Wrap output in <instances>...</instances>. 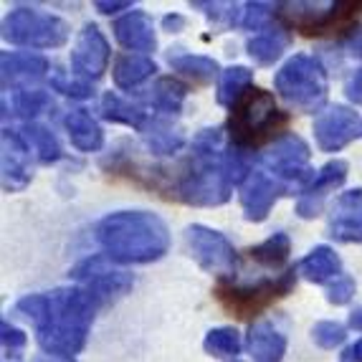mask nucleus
I'll return each mask as SVG.
<instances>
[{"label": "nucleus", "instance_id": "11", "mask_svg": "<svg viewBox=\"0 0 362 362\" xmlns=\"http://www.w3.org/2000/svg\"><path fill=\"white\" fill-rule=\"evenodd\" d=\"M362 137V117L347 107H329L314 119V139L320 150L337 152Z\"/></svg>", "mask_w": 362, "mask_h": 362}, {"label": "nucleus", "instance_id": "34", "mask_svg": "<svg viewBox=\"0 0 362 362\" xmlns=\"http://www.w3.org/2000/svg\"><path fill=\"white\" fill-rule=\"evenodd\" d=\"M344 337L347 334H344V327L339 322H317L312 329V339L325 350H332V347L342 344Z\"/></svg>", "mask_w": 362, "mask_h": 362}, {"label": "nucleus", "instance_id": "13", "mask_svg": "<svg viewBox=\"0 0 362 362\" xmlns=\"http://www.w3.org/2000/svg\"><path fill=\"white\" fill-rule=\"evenodd\" d=\"M291 187L284 185L281 180H276L274 175L269 173H251L248 180L243 182V190H241V206L243 213H246V221L251 223H261L266 221L269 211L274 208L281 195L289 193Z\"/></svg>", "mask_w": 362, "mask_h": 362}, {"label": "nucleus", "instance_id": "5", "mask_svg": "<svg viewBox=\"0 0 362 362\" xmlns=\"http://www.w3.org/2000/svg\"><path fill=\"white\" fill-rule=\"evenodd\" d=\"M279 97L299 112H317L327 102V74L317 59L296 54L274 78Z\"/></svg>", "mask_w": 362, "mask_h": 362}, {"label": "nucleus", "instance_id": "30", "mask_svg": "<svg viewBox=\"0 0 362 362\" xmlns=\"http://www.w3.org/2000/svg\"><path fill=\"white\" fill-rule=\"evenodd\" d=\"M23 137H25V142L36 150V155H38V160H41V163L51 165L61 157L59 139H56V134L51 132L49 127L28 122V124H25V129H23Z\"/></svg>", "mask_w": 362, "mask_h": 362}, {"label": "nucleus", "instance_id": "17", "mask_svg": "<svg viewBox=\"0 0 362 362\" xmlns=\"http://www.w3.org/2000/svg\"><path fill=\"white\" fill-rule=\"evenodd\" d=\"M344 180H347V163H344V160H332V163H327L325 168L317 173L312 185L304 190L302 200H299V206H296V213H299L302 218L320 216L325 195L329 193V190H334V187H339Z\"/></svg>", "mask_w": 362, "mask_h": 362}, {"label": "nucleus", "instance_id": "40", "mask_svg": "<svg viewBox=\"0 0 362 362\" xmlns=\"http://www.w3.org/2000/svg\"><path fill=\"white\" fill-rule=\"evenodd\" d=\"M94 6H97V11L104 13V16H112V13H117V11L132 8V0H97Z\"/></svg>", "mask_w": 362, "mask_h": 362}, {"label": "nucleus", "instance_id": "37", "mask_svg": "<svg viewBox=\"0 0 362 362\" xmlns=\"http://www.w3.org/2000/svg\"><path fill=\"white\" fill-rule=\"evenodd\" d=\"M54 89L61 91V94H66V97L71 99H86L91 97V86L86 84V81H78V78H74V81H69V78L64 76H54Z\"/></svg>", "mask_w": 362, "mask_h": 362}, {"label": "nucleus", "instance_id": "19", "mask_svg": "<svg viewBox=\"0 0 362 362\" xmlns=\"http://www.w3.org/2000/svg\"><path fill=\"white\" fill-rule=\"evenodd\" d=\"M248 352L254 362H281L286 355V337L269 322H256L248 329Z\"/></svg>", "mask_w": 362, "mask_h": 362}, {"label": "nucleus", "instance_id": "1", "mask_svg": "<svg viewBox=\"0 0 362 362\" xmlns=\"http://www.w3.org/2000/svg\"><path fill=\"white\" fill-rule=\"evenodd\" d=\"M99 302L84 286L56 289L51 294H28L16 304V312L36 325L38 344L46 355H76L84 350Z\"/></svg>", "mask_w": 362, "mask_h": 362}, {"label": "nucleus", "instance_id": "9", "mask_svg": "<svg viewBox=\"0 0 362 362\" xmlns=\"http://www.w3.org/2000/svg\"><path fill=\"white\" fill-rule=\"evenodd\" d=\"M279 16L296 30H302L307 36L312 33H327V30L344 28L350 18L362 8V3H284L279 6Z\"/></svg>", "mask_w": 362, "mask_h": 362}, {"label": "nucleus", "instance_id": "14", "mask_svg": "<svg viewBox=\"0 0 362 362\" xmlns=\"http://www.w3.org/2000/svg\"><path fill=\"white\" fill-rule=\"evenodd\" d=\"M109 64V43L102 36V30L94 23L84 25L76 38V46L71 51V66L78 76L99 78L107 71Z\"/></svg>", "mask_w": 362, "mask_h": 362}, {"label": "nucleus", "instance_id": "35", "mask_svg": "<svg viewBox=\"0 0 362 362\" xmlns=\"http://www.w3.org/2000/svg\"><path fill=\"white\" fill-rule=\"evenodd\" d=\"M272 18H274L272 6H266V3H248L246 11H243L241 23L251 30H269Z\"/></svg>", "mask_w": 362, "mask_h": 362}, {"label": "nucleus", "instance_id": "7", "mask_svg": "<svg viewBox=\"0 0 362 362\" xmlns=\"http://www.w3.org/2000/svg\"><path fill=\"white\" fill-rule=\"evenodd\" d=\"M296 284L294 269L279 274L276 279H264L254 286H218V299L223 302L226 309H230L238 317H254V314L264 312L266 307H272L276 299L286 296Z\"/></svg>", "mask_w": 362, "mask_h": 362}, {"label": "nucleus", "instance_id": "24", "mask_svg": "<svg viewBox=\"0 0 362 362\" xmlns=\"http://www.w3.org/2000/svg\"><path fill=\"white\" fill-rule=\"evenodd\" d=\"M102 117L109 122H119V124H127L134 129H147L150 127V117L142 107L137 104H129L124 99H119L117 94H107L102 99Z\"/></svg>", "mask_w": 362, "mask_h": 362}, {"label": "nucleus", "instance_id": "21", "mask_svg": "<svg viewBox=\"0 0 362 362\" xmlns=\"http://www.w3.org/2000/svg\"><path fill=\"white\" fill-rule=\"evenodd\" d=\"M66 132L69 139H71V145L81 152H97L102 150L104 145V132L99 127L94 117L84 109H76V112H69L66 115Z\"/></svg>", "mask_w": 362, "mask_h": 362}, {"label": "nucleus", "instance_id": "36", "mask_svg": "<svg viewBox=\"0 0 362 362\" xmlns=\"http://www.w3.org/2000/svg\"><path fill=\"white\" fill-rule=\"evenodd\" d=\"M352 296H355V281L350 276H339L334 279V284L327 291V302L334 304V307H342V304L350 302Z\"/></svg>", "mask_w": 362, "mask_h": 362}, {"label": "nucleus", "instance_id": "8", "mask_svg": "<svg viewBox=\"0 0 362 362\" xmlns=\"http://www.w3.org/2000/svg\"><path fill=\"white\" fill-rule=\"evenodd\" d=\"M261 165L266 168L269 175L281 180L284 185H299L307 190L314 182L312 170H309V147L302 137L286 134L276 139L269 150L261 155Z\"/></svg>", "mask_w": 362, "mask_h": 362}, {"label": "nucleus", "instance_id": "28", "mask_svg": "<svg viewBox=\"0 0 362 362\" xmlns=\"http://www.w3.org/2000/svg\"><path fill=\"white\" fill-rule=\"evenodd\" d=\"M187 97V89L177 81V78H157L155 86H152V107L163 115H177Z\"/></svg>", "mask_w": 362, "mask_h": 362}, {"label": "nucleus", "instance_id": "31", "mask_svg": "<svg viewBox=\"0 0 362 362\" xmlns=\"http://www.w3.org/2000/svg\"><path fill=\"white\" fill-rule=\"evenodd\" d=\"M289 251H291V243H289V235L286 233H274V235H269L264 243L248 248L251 259L259 261V264H264V266H272V269L284 264V261L289 259Z\"/></svg>", "mask_w": 362, "mask_h": 362}, {"label": "nucleus", "instance_id": "25", "mask_svg": "<svg viewBox=\"0 0 362 362\" xmlns=\"http://www.w3.org/2000/svg\"><path fill=\"white\" fill-rule=\"evenodd\" d=\"M173 71L182 76L193 78L195 84H211L218 74V64L208 56H193V54H170L168 56Z\"/></svg>", "mask_w": 362, "mask_h": 362}, {"label": "nucleus", "instance_id": "27", "mask_svg": "<svg viewBox=\"0 0 362 362\" xmlns=\"http://www.w3.org/2000/svg\"><path fill=\"white\" fill-rule=\"evenodd\" d=\"M208 355L218 357V360L226 362H241L238 355H241V334L235 332L233 327H218V329H211L206 334V342H203Z\"/></svg>", "mask_w": 362, "mask_h": 362}, {"label": "nucleus", "instance_id": "45", "mask_svg": "<svg viewBox=\"0 0 362 362\" xmlns=\"http://www.w3.org/2000/svg\"><path fill=\"white\" fill-rule=\"evenodd\" d=\"M357 56H362V41L357 43Z\"/></svg>", "mask_w": 362, "mask_h": 362}, {"label": "nucleus", "instance_id": "15", "mask_svg": "<svg viewBox=\"0 0 362 362\" xmlns=\"http://www.w3.org/2000/svg\"><path fill=\"white\" fill-rule=\"evenodd\" d=\"M30 182V145L23 132L3 129V187L23 190Z\"/></svg>", "mask_w": 362, "mask_h": 362}, {"label": "nucleus", "instance_id": "32", "mask_svg": "<svg viewBox=\"0 0 362 362\" xmlns=\"http://www.w3.org/2000/svg\"><path fill=\"white\" fill-rule=\"evenodd\" d=\"M147 145L155 155H173L182 145V134L163 122H152L147 127Z\"/></svg>", "mask_w": 362, "mask_h": 362}, {"label": "nucleus", "instance_id": "16", "mask_svg": "<svg viewBox=\"0 0 362 362\" xmlns=\"http://www.w3.org/2000/svg\"><path fill=\"white\" fill-rule=\"evenodd\" d=\"M329 235L342 243H362V190H347L329 216Z\"/></svg>", "mask_w": 362, "mask_h": 362}, {"label": "nucleus", "instance_id": "29", "mask_svg": "<svg viewBox=\"0 0 362 362\" xmlns=\"http://www.w3.org/2000/svg\"><path fill=\"white\" fill-rule=\"evenodd\" d=\"M251 71L246 66H230L221 74V84H218V102L223 107H233L251 86Z\"/></svg>", "mask_w": 362, "mask_h": 362}, {"label": "nucleus", "instance_id": "42", "mask_svg": "<svg viewBox=\"0 0 362 362\" xmlns=\"http://www.w3.org/2000/svg\"><path fill=\"white\" fill-rule=\"evenodd\" d=\"M350 327L357 329V332H362V309H355V312L350 314Z\"/></svg>", "mask_w": 362, "mask_h": 362}, {"label": "nucleus", "instance_id": "22", "mask_svg": "<svg viewBox=\"0 0 362 362\" xmlns=\"http://www.w3.org/2000/svg\"><path fill=\"white\" fill-rule=\"evenodd\" d=\"M299 272L304 274V279H309L314 284H325L329 279H339L342 261H339V256L329 246H317L302 259Z\"/></svg>", "mask_w": 362, "mask_h": 362}, {"label": "nucleus", "instance_id": "43", "mask_svg": "<svg viewBox=\"0 0 362 362\" xmlns=\"http://www.w3.org/2000/svg\"><path fill=\"white\" fill-rule=\"evenodd\" d=\"M36 362H74L71 357H61V355H41L36 357Z\"/></svg>", "mask_w": 362, "mask_h": 362}, {"label": "nucleus", "instance_id": "38", "mask_svg": "<svg viewBox=\"0 0 362 362\" xmlns=\"http://www.w3.org/2000/svg\"><path fill=\"white\" fill-rule=\"evenodd\" d=\"M0 332H3V347H6L8 355H16V352H21L25 347V334L21 332V329H16V327H11L8 322H3L0 325Z\"/></svg>", "mask_w": 362, "mask_h": 362}, {"label": "nucleus", "instance_id": "20", "mask_svg": "<svg viewBox=\"0 0 362 362\" xmlns=\"http://www.w3.org/2000/svg\"><path fill=\"white\" fill-rule=\"evenodd\" d=\"M0 64H3V86L6 89L8 84L21 86L36 81L49 71V61L38 54H3Z\"/></svg>", "mask_w": 362, "mask_h": 362}, {"label": "nucleus", "instance_id": "33", "mask_svg": "<svg viewBox=\"0 0 362 362\" xmlns=\"http://www.w3.org/2000/svg\"><path fill=\"white\" fill-rule=\"evenodd\" d=\"M49 107H51L49 94H46V91H38V89H21L18 94H16V99H13L16 115L23 117V119H28V122Z\"/></svg>", "mask_w": 362, "mask_h": 362}, {"label": "nucleus", "instance_id": "44", "mask_svg": "<svg viewBox=\"0 0 362 362\" xmlns=\"http://www.w3.org/2000/svg\"><path fill=\"white\" fill-rule=\"evenodd\" d=\"M180 25H182V18H180V16H168V18H165V28L175 30V28H180Z\"/></svg>", "mask_w": 362, "mask_h": 362}, {"label": "nucleus", "instance_id": "41", "mask_svg": "<svg viewBox=\"0 0 362 362\" xmlns=\"http://www.w3.org/2000/svg\"><path fill=\"white\" fill-rule=\"evenodd\" d=\"M339 362H362V339H357L355 344H350V347L342 352Z\"/></svg>", "mask_w": 362, "mask_h": 362}, {"label": "nucleus", "instance_id": "18", "mask_svg": "<svg viewBox=\"0 0 362 362\" xmlns=\"http://www.w3.org/2000/svg\"><path fill=\"white\" fill-rule=\"evenodd\" d=\"M115 36L129 51H155L157 46L155 25L142 11H129L127 16H122L115 23Z\"/></svg>", "mask_w": 362, "mask_h": 362}, {"label": "nucleus", "instance_id": "2", "mask_svg": "<svg viewBox=\"0 0 362 362\" xmlns=\"http://www.w3.org/2000/svg\"><path fill=\"white\" fill-rule=\"evenodd\" d=\"M97 241L104 254L119 264H150L170 248V233L163 218L147 211L112 213L97 226Z\"/></svg>", "mask_w": 362, "mask_h": 362}, {"label": "nucleus", "instance_id": "6", "mask_svg": "<svg viewBox=\"0 0 362 362\" xmlns=\"http://www.w3.org/2000/svg\"><path fill=\"white\" fill-rule=\"evenodd\" d=\"M3 38L25 49H59L69 41V23L36 8H16L3 21Z\"/></svg>", "mask_w": 362, "mask_h": 362}, {"label": "nucleus", "instance_id": "39", "mask_svg": "<svg viewBox=\"0 0 362 362\" xmlns=\"http://www.w3.org/2000/svg\"><path fill=\"white\" fill-rule=\"evenodd\" d=\"M344 94H347L350 102L362 104V69L347 78V84H344Z\"/></svg>", "mask_w": 362, "mask_h": 362}, {"label": "nucleus", "instance_id": "26", "mask_svg": "<svg viewBox=\"0 0 362 362\" xmlns=\"http://www.w3.org/2000/svg\"><path fill=\"white\" fill-rule=\"evenodd\" d=\"M286 43H289V38H286L284 30L269 28L266 33H261V36L248 41V56H251L256 64H261V66H269V64H274L279 56L284 54Z\"/></svg>", "mask_w": 362, "mask_h": 362}, {"label": "nucleus", "instance_id": "10", "mask_svg": "<svg viewBox=\"0 0 362 362\" xmlns=\"http://www.w3.org/2000/svg\"><path fill=\"white\" fill-rule=\"evenodd\" d=\"M185 243L190 248L193 259L198 261L206 272L218 274V276H228L238 264L233 243L223 233H218L206 226H187Z\"/></svg>", "mask_w": 362, "mask_h": 362}, {"label": "nucleus", "instance_id": "23", "mask_svg": "<svg viewBox=\"0 0 362 362\" xmlns=\"http://www.w3.org/2000/svg\"><path fill=\"white\" fill-rule=\"evenodd\" d=\"M155 61L139 54H124L115 61V84L119 89H134L155 74Z\"/></svg>", "mask_w": 362, "mask_h": 362}, {"label": "nucleus", "instance_id": "4", "mask_svg": "<svg viewBox=\"0 0 362 362\" xmlns=\"http://www.w3.org/2000/svg\"><path fill=\"white\" fill-rule=\"evenodd\" d=\"M286 124V115L279 112L274 94L264 89H248L238 102L230 107V139L235 147L248 150V147L261 145L272 132Z\"/></svg>", "mask_w": 362, "mask_h": 362}, {"label": "nucleus", "instance_id": "12", "mask_svg": "<svg viewBox=\"0 0 362 362\" xmlns=\"http://www.w3.org/2000/svg\"><path fill=\"white\" fill-rule=\"evenodd\" d=\"M71 276L84 284V289L97 299L99 307L112 302L115 296L124 294V291L132 286V276H129V274L107 269L104 259H86L84 264H78L76 269H74Z\"/></svg>", "mask_w": 362, "mask_h": 362}, {"label": "nucleus", "instance_id": "3", "mask_svg": "<svg viewBox=\"0 0 362 362\" xmlns=\"http://www.w3.org/2000/svg\"><path fill=\"white\" fill-rule=\"evenodd\" d=\"M226 150L221 129H203L193 139V157L175 187V195L187 206H223L230 198V177L226 170Z\"/></svg>", "mask_w": 362, "mask_h": 362}]
</instances>
